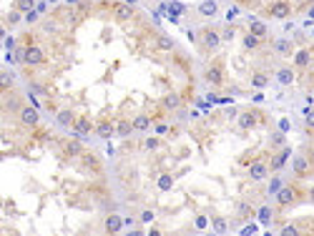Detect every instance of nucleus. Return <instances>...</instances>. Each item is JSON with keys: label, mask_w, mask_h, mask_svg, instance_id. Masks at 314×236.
Returning a JSON list of instances; mask_svg holds the SVG:
<instances>
[{"label": "nucleus", "mask_w": 314, "mask_h": 236, "mask_svg": "<svg viewBox=\"0 0 314 236\" xmlns=\"http://www.w3.org/2000/svg\"><path fill=\"white\" fill-rule=\"evenodd\" d=\"M272 48H274L276 56H282V58H292L294 53H296L292 38H274V41H272Z\"/></svg>", "instance_id": "9d476101"}, {"label": "nucleus", "mask_w": 314, "mask_h": 236, "mask_svg": "<svg viewBox=\"0 0 314 236\" xmlns=\"http://www.w3.org/2000/svg\"><path fill=\"white\" fill-rule=\"evenodd\" d=\"M236 126H239L241 131H251V129H256V126H259V113H256V111H244V113H239Z\"/></svg>", "instance_id": "ddd939ff"}, {"label": "nucleus", "mask_w": 314, "mask_h": 236, "mask_svg": "<svg viewBox=\"0 0 314 236\" xmlns=\"http://www.w3.org/2000/svg\"><path fill=\"white\" fill-rule=\"evenodd\" d=\"M292 129V123H289V118H282V121H279V131H282V133H287Z\"/></svg>", "instance_id": "79ce46f5"}, {"label": "nucleus", "mask_w": 314, "mask_h": 236, "mask_svg": "<svg viewBox=\"0 0 314 236\" xmlns=\"http://www.w3.org/2000/svg\"><path fill=\"white\" fill-rule=\"evenodd\" d=\"M272 143H284L282 133H272Z\"/></svg>", "instance_id": "49530a36"}, {"label": "nucleus", "mask_w": 314, "mask_h": 236, "mask_svg": "<svg viewBox=\"0 0 314 236\" xmlns=\"http://www.w3.org/2000/svg\"><path fill=\"white\" fill-rule=\"evenodd\" d=\"M282 186H284L282 176H274V178H272V184H269V193H274V196H276V191L282 189Z\"/></svg>", "instance_id": "e433bc0d"}, {"label": "nucleus", "mask_w": 314, "mask_h": 236, "mask_svg": "<svg viewBox=\"0 0 314 236\" xmlns=\"http://www.w3.org/2000/svg\"><path fill=\"white\" fill-rule=\"evenodd\" d=\"M264 15L276 18V21H287V18L292 15V5H289V0H274V3H269V5L264 8Z\"/></svg>", "instance_id": "423d86ee"}, {"label": "nucleus", "mask_w": 314, "mask_h": 236, "mask_svg": "<svg viewBox=\"0 0 314 236\" xmlns=\"http://www.w3.org/2000/svg\"><path fill=\"white\" fill-rule=\"evenodd\" d=\"M15 56H18V61H23L28 68H38V65L45 63V53H43V48L38 43H33L28 48H18V50H15Z\"/></svg>", "instance_id": "7ed1b4c3"}, {"label": "nucleus", "mask_w": 314, "mask_h": 236, "mask_svg": "<svg viewBox=\"0 0 314 236\" xmlns=\"http://www.w3.org/2000/svg\"><path fill=\"white\" fill-rule=\"evenodd\" d=\"M91 131H96V123H93L88 116H78V118H76V123H73V133H76L81 141H85Z\"/></svg>", "instance_id": "9b49d317"}, {"label": "nucleus", "mask_w": 314, "mask_h": 236, "mask_svg": "<svg viewBox=\"0 0 314 236\" xmlns=\"http://www.w3.org/2000/svg\"><path fill=\"white\" fill-rule=\"evenodd\" d=\"M261 41H264V38H259V35H254V33H244V35H241V45H244V50H247V53L259 50Z\"/></svg>", "instance_id": "4be33fe9"}, {"label": "nucleus", "mask_w": 314, "mask_h": 236, "mask_svg": "<svg viewBox=\"0 0 314 236\" xmlns=\"http://www.w3.org/2000/svg\"><path fill=\"white\" fill-rule=\"evenodd\" d=\"M272 216H274V211H272L269 206H261V211H259V221H261V224H267V226H269Z\"/></svg>", "instance_id": "473e14b6"}, {"label": "nucleus", "mask_w": 314, "mask_h": 236, "mask_svg": "<svg viewBox=\"0 0 314 236\" xmlns=\"http://www.w3.org/2000/svg\"><path fill=\"white\" fill-rule=\"evenodd\" d=\"M151 123H153V121H151L148 113H138V116L133 118V129H136L138 133H146V131L151 129Z\"/></svg>", "instance_id": "b1692460"}, {"label": "nucleus", "mask_w": 314, "mask_h": 236, "mask_svg": "<svg viewBox=\"0 0 314 236\" xmlns=\"http://www.w3.org/2000/svg\"><path fill=\"white\" fill-rule=\"evenodd\" d=\"M294 78H296V70L294 68H279L276 70V81L282 83V86H289Z\"/></svg>", "instance_id": "a878e982"}, {"label": "nucleus", "mask_w": 314, "mask_h": 236, "mask_svg": "<svg viewBox=\"0 0 314 236\" xmlns=\"http://www.w3.org/2000/svg\"><path fill=\"white\" fill-rule=\"evenodd\" d=\"M251 216H254L251 204H241V206H239V219H251Z\"/></svg>", "instance_id": "f704fd0d"}, {"label": "nucleus", "mask_w": 314, "mask_h": 236, "mask_svg": "<svg viewBox=\"0 0 314 236\" xmlns=\"http://www.w3.org/2000/svg\"><path fill=\"white\" fill-rule=\"evenodd\" d=\"M13 8L21 10V13H30L36 8V0H13Z\"/></svg>", "instance_id": "c85d7f7f"}, {"label": "nucleus", "mask_w": 314, "mask_h": 236, "mask_svg": "<svg viewBox=\"0 0 314 236\" xmlns=\"http://www.w3.org/2000/svg\"><path fill=\"white\" fill-rule=\"evenodd\" d=\"M249 33L259 35V38H267V35H269V25H267L264 21H251V25H249Z\"/></svg>", "instance_id": "bb28decb"}, {"label": "nucleus", "mask_w": 314, "mask_h": 236, "mask_svg": "<svg viewBox=\"0 0 314 236\" xmlns=\"http://www.w3.org/2000/svg\"><path fill=\"white\" fill-rule=\"evenodd\" d=\"M103 226H106V234H121V229L126 226V221L121 219L118 214H108L106 221H103Z\"/></svg>", "instance_id": "aec40b11"}, {"label": "nucleus", "mask_w": 314, "mask_h": 236, "mask_svg": "<svg viewBox=\"0 0 314 236\" xmlns=\"http://www.w3.org/2000/svg\"><path fill=\"white\" fill-rule=\"evenodd\" d=\"M136 133V129H133V118H121V121H116V136L118 138H131Z\"/></svg>", "instance_id": "dca6fc26"}, {"label": "nucleus", "mask_w": 314, "mask_h": 236, "mask_svg": "<svg viewBox=\"0 0 314 236\" xmlns=\"http://www.w3.org/2000/svg\"><path fill=\"white\" fill-rule=\"evenodd\" d=\"M76 118L78 116L71 111V108H61V111H56V123L61 126V129H73Z\"/></svg>", "instance_id": "2eb2a0df"}, {"label": "nucleus", "mask_w": 314, "mask_h": 236, "mask_svg": "<svg viewBox=\"0 0 314 236\" xmlns=\"http://www.w3.org/2000/svg\"><path fill=\"white\" fill-rule=\"evenodd\" d=\"M309 68H312V76H314V61H312V65H309Z\"/></svg>", "instance_id": "de8ad7c7"}, {"label": "nucleus", "mask_w": 314, "mask_h": 236, "mask_svg": "<svg viewBox=\"0 0 314 236\" xmlns=\"http://www.w3.org/2000/svg\"><path fill=\"white\" fill-rule=\"evenodd\" d=\"M78 161H81V166L88 171V173H96V176H98V173L103 171V163H101V158H98L93 151H83Z\"/></svg>", "instance_id": "1a4fd4ad"}, {"label": "nucleus", "mask_w": 314, "mask_h": 236, "mask_svg": "<svg viewBox=\"0 0 314 236\" xmlns=\"http://www.w3.org/2000/svg\"><path fill=\"white\" fill-rule=\"evenodd\" d=\"M234 35H236V28H234V25H226V28L221 30V38H224L226 43H229V41H234Z\"/></svg>", "instance_id": "4c0bfd02"}, {"label": "nucleus", "mask_w": 314, "mask_h": 236, "mask_svg": "<svg viewBox=\"0 0 314 236\" xmlns=\"http://www.w3.org/2000/svg\"><path fill=\"white\" fill-rule=\"evenodd\" d=\"M292 169H294V176H296V178L312 176V163H309V158H307L304 153H299V156L292 161Z\"/></svg>", "instance_id": "f8f14e48"}, {"label": "nucleus", "mask_w": 314, "mask_h": 236, "mask_svg": "<svg viewBox=\"0 0 314 236\" xmlns=\"http://www.w3.org/2000/svg\"><path fill=\"white\" fill-rule=\"evenodd\" d=\"M18 121L23 126H28V129H38V126H41V116L36 111V106H23L18 111Z\"/></svg>", "instance_id": "6e6552de"}, {"label": "nucleus", "mask_w": 314, "mask_h": 236, "mask_svg": "<svg viewBox=\"0 0 314 236\" xmlns=\"http://www.w3.org/2000/svg\"><path fill=\"white\" fill-rule=\"evenodd\" d=\"M61 149H63V153H65L68 158H81V153L85 151V146H83L81 141H63Z\"/></svg>", "instance_id": "a211bd4d"}, {"label": "nucleus", "mask_w": 314, "mask_h": 236, "mask_svg": "<svg viewBox=\"0 0 314 236\" xmlns=\"http://www.w3.org/2000/svg\"><path fill=\"white\" fill-rule=\"evenodd\" d=\"M304 121H307V129H312L314 131V111H312V108H304Z\"/></svg>", "instance_id": "58836bf2"}, {"label": "nucleus", "mask_w": 314, "mask_h": 236, "mask_svg": "<svg viewBox=\"0 0 314 236\" xmlns=\"http://www.w3.org/2000/svg\"><path fill=\"white\" fill-rule=\"evenodd\" d=\"M113 133H116V123H113V121L101 118V121L96 123V136H98V138H111Z\"/></svg>", "instance_id": "412c9836"}, {"label": "nucleus", "mask_w": 314, "mask_h": 236, "mask_svg": "<svg viewBox=\"0 0 314 236\" xmlns=\"http://www.w3.org/2000/svg\"><path fill=\"white\" fill-rule=\"evenodd\" d=\"M211 229L216 234H226V231H229V224H226V219H221V216H214V219H211Z\"/></svg>", "instance_id": "7c9ffc66"}, {"label": "nucleus", "mask_w": 314, "mask_h": 236, "mask_svg": "<svg viewBox=\"0 0 314 236\" xmlns=\"http://www.w3.org/2000/svg\"><path fill=\"white\" fill-rule=\"evenodd\" d=\"M282 234H284V236H287V234H289V236H299V234H302V229H296V226H284V229H282Z\"/></svg>", "instance_id": "a19ab883"}, {"label": "nucleus", "mask_w": 314, "mask_h": 236, "mask_svg": "<svg viewBox=\"0 0 314 236\" xmlns=\"http://www.w3.org/2000/svg\"><path fill=\"white\" fill-rule=\"evenodd\" d=\"M289 158H292V149L289 146H279V151L274 156H269V171L272 173H279V171L287 166Z\"/></svg>", "instance_id": "0eeeda50"}, {"label": "nucleus", "mask_w": 314, "mask_h": 236, "mask_svg": "<svg viewBox=\"0 0 314 236\" xmlns=\"http://www.w3.org/2000/svg\"><path fill=\"white\" fill-rule=\"evenodd\" d=\"M211 226V219H209L206 214H196V219H194V229L196 231H204V229H209Z\"/></svg>", "instance_id": "c756f323"}, {"label": "nucleus", "mask_w": 314, "mask_h": 236, "mask_svg": "<svg viewBox=\"0 0 314 236\" xmlns=\"http://www.w3.org/2000/svg\"><path fill=\"white\" fill-rule=\"evenodd\" d=\"M156 186H159V191H168V189L173 186V176H171V173H164V176L159 178V184H156Z\"/></svg>", "instance_id": "2f4dec72"}, {"label": "nucleus", "mask_w": 314, "mask_h": 236, "mask_svg": "<svg viewBox=\"0 0 314 236\" xmlns=\"http://www.w3.org/2000/svg\"><path fill=\"white\" fill-rule=\"evenodd\" d=\"M309 65H312L309 50H307V48H299V50L294 53V70H299V73H302V70H307Z\"/></svg>", "instance_id": "6ab92c4d"}, {"label": "nucleus", "mask_w": 314, "mask_h": 236, "mask_svg": "<svg viewBox=\"0 0 314 236\" xmlns=\"http://www.w3.org/2000/svg\"><path fill=\"white\" fill-rule=\"evenodd\" d=\"M216 13H219L216 0H204V3L199 5V15H204V18H214Z\"/></svg>", "instance_id": "393cba45"}, {"label": "nucleus", "mask_w": 314, "mask_h": 236, "mask_svg": "<svg viewBox=\"0 0 314 236\" xmlns=\"http://www.w3.org/2000/svg\"><path fill=\"white\" fill-rule=\"evenodd\" d=\"M156 133H159V136L161 133H168V126L166 123H159V126H156Z\"/></svg>", "instance_id": "a18cd8bd"}, {"label": "nucleus", "mask_w": 314, "mask_h": 236, "mask_svg": "<svg viewBox=\"0 0 314 236\" xmlns=\"http://www.w3.org/2000/svg\"><path fill=\"white\" fill-rule=\"evenodd\" d=\"M159 146H161L159 138H146V141H144V149H146V151H156Z\"/></svg>", "instance_id": "ea45409f"}, {"label": "nucleus", "mask_w": 314, "mask_h": 236, "mask_svg": "<svg viewBox=\"0 0 314 236\" xmlns=\"http://www.w3.org/2000/svg\"><path fill=\"white\" fill-rule=\"evenodd\" d=\"M0 86H3V93L13 88V76H10V73H5V70H3V76H0Z\"/></svg>", "instance_id": "c9c22d12"}, {"label": "nucleus", "mask_w": 314, "mask_h": 236, "mask_svg": "<svg viewBox=\"0 0 314 236\" xmlns=\"http://www.w3.org/2000/svg\"><path fill=\"white\" fill-rule=\"evenodd\" d=\"M304 198V186L302 184H284L276 191V204L279 206H294L296 201Z\"/></svg>", "instance_id": "f03ea898"}, {"label": "nucleus", "mask_w": 314, "mask_h": 236, "mask_svg": "<svg viewBox=\"0 0 314 236\" xmlns=\"http://www.w3.org/2000/svg\"><path fill=\"white\" fill-rule=\"evenodd\" d=\"M21 18H23V13L13 8V13H8V15H5V21H3V23H8V25H15V23H21Z\"/></svg>", "instance_id": "72a5a7b5"}, {"label": "nucleus", "mask_w": 314, "mask_h": 236, "mask_svg": "<svg viewBox=\"0 0 314 236\" xmlns=\"http://www.w3.org/2000/svg\"><path fill=\"white\" fill-rule=\"evenodd\" d=\"M304 156L309 158V163L314 166V146H309V149H304Z\"/></svg>", "instance_id": "c03bdc74"}, {"label": "nucleus", "mask_w": 314, "mask_h": 236, "mask_svg": "<svg viewBox=\"0 0 314 236\" xmlns=\"http://www.w3.org/2000/svg\"><path fill=\"white\" fill-rule=\"evenodd\" d=\"M247 166H249V178H251V181H264V178L272 173V171H269V158H267L264 153H261L259 158H254V161H249Z\"/></svg>", "instance_id": "20e7f679"}, {"label": "nucleus", "mask_w": 314, "mask_h": 236, "mask_svg": "<svg viewBox=\"0 0 314 236\" xmlns=\"http://www.w3.org/2000/svg\"><path fill=\"white\" fill-rule=\"evenodd\" d=\"M141 221H144V224L153 221V211H141Z\"/></svg>", "instance_id": "37998d69"}, {"label": "nucleus", "mask_w": 314, "mask_h": 236, "mask_svg": "<svg viewBox=\"0 0 314 236\" xmlns=\"http://www.w3.org/2000/svg\"><path fill=\"white\" fill-rule=\"evenodd\" d=\"M221 33L214 28V25H201L199 33H196V45L199 50L204 53V56H211V53H216L221 48Z\"/></svg>", "instance_id": "f257e3e1"}, {"label": "nucleus", "mask_w": 314, "mask_h": 236, "mask_svg": "<svg viewBox=\"0 0 314 236\" xmlns=\"http://www.w3.org/2000/svg\"><path fill=\"white\" fill-rule=\"evenodd\" d=\"M181 103H184L181 93H173V90H171V93H166V96H164L161 108H164V111H168V113H173V111H179V108H181Z\"/></svg>", "instance_id": "f3484780"}, {"label": "nucleus", "mask_w": 314, "mask_h": 236, "mask_svg": "<svg viewBox=\"0 0 314 236\" xmlns=\"http://www.w3.org/2000/svg\"><path fill=\"white\" fill-rule=\"evenodd\" d=\"M204 81L211 83L214 88H221L224 86V63L221 61H214L204 68Z\"/></svg>", "instance_id": "39448f33"}, {"label": "nucleus", "mask_w": 314, "mask_h": 236, "mask_svg": "<svg viewBox=\"0 0 314 236\" xmlns=\"http://www.w3.org/2000/svg\"><path fill=\"white\" fill-rule=\"evenodd\" d=\"M156 48L159 50H166V53H173V41L168 38V35H156Z\"/></svg>", "instance_id": "cd10ccee"}, {"label": "nucleus", "mask_w": 314, "mask_h": 236, "mask_svg": "<svg viewBox=\"0 0 314 236\" xmlns=\"http://www.w3.org/2000/svg\"><path fill=\"white\" fill-rule=\"evenodd\" d=\"M113 18L118 23H128L136 18V8L133 5H124V3H116L113 5Z\"/></svg>", "instance_id": "4468645a"}, {"label": "nucleus", "mask_w": 314, "mask_h": 236, "mask_svg": "<svg viewBox=\"0 0 314 236\" xmlns=\"http://www.w3.org/2000/svg\"><path fill=\"white\" fill-rule=\"evenodd\" d=\"M249 86H251V88H256V90L267 88V86H269V76H267V73H261V70H254V73L249 76Z\"/></svg>", "instance_id": "5701e85b"}]
</instances>
